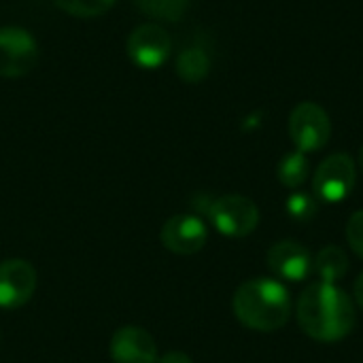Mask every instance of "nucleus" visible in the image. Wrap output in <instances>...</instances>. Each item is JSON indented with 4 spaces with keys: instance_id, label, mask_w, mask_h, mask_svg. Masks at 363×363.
<instances>
[{
    "instance_id": "f257e3e1",
    "label": "nucleus",
    "mask_w": 363,
    "mask_h": 363,
    "mask_svg": "<svg viewBox=\"0 0 363 363\" xmlns=\"http://www.w3.org/2000/svg\"><path fill=\"white\" fill-rule=\"evenodd\" d=\"M298 321L306 336L338 342L355 328V306L338 285L313 283L298 300Z\"/></svg>"
},
{
    "instance_id": "f03ea898",
    "label": "nucleus",
    "mask_w": 363,
    "mask_h": 363,
    "mask_svg": "<svg viewBox=\"0 0 363 363\" xmlns=\"http://www.w3.org/2000/svg\"><path fill=\"white\" fill-rule=\"evenodd\" d=\"M234 315L242 325L255 332H277L291 317V298L277 279H251L242 283L232 300Z\"/></svg>"
},
{
    "instance_id": "7ed1b4c3",
    "label": "nucleus",
    "mask_w": 363,
    "mask_h": 363,
    "mask_svg": "<svg viewBox=\"0 0 363 363\" xmlns=\"http://www.w3.org/2000/svg\"><path fill=\"white\" fill-rule=\"evenodd\" d=\"M206 213L215 230L230 238L249 236L251 232H255L259 223V211L255 202L238 194H230L213 200Z\"/></svg>"
},
{
    "instance_id": "20e7f679",
    "label": "nucleus",
    "mask_w": 363,
    "mask_h": 363,
    "mask_svg": "<svg viewBox=\"0 0 363 363\" xmlns=\"http://www.w3.org/2000/svg\"><path fill=\"white\" fill-rule=\"evenodd\" d=\"M289 136L302 153L321 151L332 136V119L328 111L315 102L298 104L289 115Z\"/></svg>"
},
{
    "instance_id": "39448f33",
    "label": "nucleus",
    "mask_w": 363,
    "mask_h": 363,
    "mask_svg": "<svg viewBox=\"0 0 363 363\" xmlns=\"http://www.w3.org/2000/svg\"><path fill=\"white\" fill-rule=\"evenodd\" d=\"M355 181H357V168L353 157L347 153H334L325 157L315 170L313 191L317 200L336 204L351 196Z\"/></svg>"
},
{
    "instance_id": "423d86ee",
    "label": "nucleus",
    "mask_w": 363,
    "mask_h": 363,
    "mask_svg": "<svg viewBox=\"0 0 363 363\" xmlns=\"http://www.w3.org/2000/svg\"><path fill=\"white\" fill-rule=\"evenodd\" d=\"M38 60L34 36L17 26L0 28V77L17 79L28 74Z\"/></svg>"
},
{
    "instance_id": "0eeeda50",
    "label": "nucleus",
    "mask_w": 363,
    "mask_h": 363,
    "mask_svg": "<svg viewBox=\"0 0 363 363\" xmlns=\"http://www.w3.org/2000/svg\"><path fill=\"white\" fill-rule=\"evenodd\" d=\"M170 49H172L170 34L155 23H143L134 28L128 38L130 60L145 70L160 68L170 57Z\"/></svg>"
},
{
    "instance_id": "6e6552de",
    "label": "nucleus",
    "mask_w": 363,
    "mask_h": 363,
    "mask_svg": "<svg viewBox=\"0 0 363 363\" xmlns=\"http://www.w3.org/2000/svg\"><path fill=\"white\" fill-rule=\"evenodd\" d=\"M162 245L177 255H194L204 249L208 230L198 215L181 213L170 217L162 228Z\"/></svg>"
},
{
    "instance_id": "1a4fd4ad",
    "label": "nucleus",
    "mask_w": 363,
    "mask_h": 363,
    "mask_svg": "<svg viewBox=\"0 0 363 363\" xmlns=\"http://www.w3.org/2000/svg\"><path fill=\"white\" fill-rule=\"evenodd\" d=\"M36 289V270L26 259L0 264V308L13 311L30 302Z\"/></svg>"
},
{
    "instance_id": "9d476101",
    "label": "nucleus",
    "mask_w": 363,
    "mask_h": 363,
    "mask_svg": "<svg viewBox=\"0 0 363 363\" xmlns=\"http://www.w3.org/2000/svg\"><path fill=\"white\" fill-rule=\"evenodd\" d=\"M268 266L274 277L300 283L313 277V255L298 240H281L268 249Z\"/></svg>"
},
{
    "instance_id": "9b49d317",
    "label": "nucleus",
    "mask_w": 363,
    "mask_h": 363,
    "mask_svg": "<svg viewBox=\"0 0 363 363\" xmlns=\"http://www.w3.org/2000/svg\"><path fill=\"white\" fill-rule=\"evenodd\" d=\"M111 357L115 363H157V347L147 330L128 325L115 332Z\"/></svg>"
},
{
    "instance_id": "f8f14e48",
    "label": "nucleus",
    "mask_w": 363,
    "mask_h": 363,
    "mask_svg": "<svg viewBox=\"0 0 363 363\" xmlns=\"http://www.w3.org/2000/svg\"><path fill=\"white\" fill-rule=\"evenodd\" d=\"M349 272V259L347 253L340 247H325L313 257V277L317 283H330L336 285L340 279H345Z\"/></svg>"
},
{
    "instance_id": "ddd939ff",
    "label": "nucleus",
    "mask_w": 363,
    "mask_h": 363,
    "mask_svg": "<svg viewBox=\"0 0 363 363\" xmlns=\"http://www.w3.org/2000/svg\"><path fill=\"white\" fill-rule=\"evenodd\" d=\"M211 70V57L202 47H187L177 60V72L187 83H200Z\"/></svg>"
},
{
    "instance_id": "4468645a",
    "label": "nucleus",
    "mask_w": 363,
    "mask_h": 363,
    "mask_svg": "<svg viewBox=\"0 0 363 363\" xmlns=\"http://www.w3.org/2000/svg\"><path fill=\"white\" fill-rule=\"evenodd\" d=\"M308 172H311V164H308V157L306 153L302 151H294V153H287L281 162H279V168H277V177L279 181L289 187V189H298L306 183L308 179Z\"/></svg>"
},
{
    "instance_id": "2eb2a0df",
    "label": "nucleus",
    "mask_w": 363,
    "mask_h": 363,
    "mask_svg": "<svg viewBox=\"0 0 363 363\" xmlns=\"http://www.w3.org/2000/svg\"><path fill=\"white\" fill-rule=\"evenodd\" d=\"M138 4V9L153 17V19H162V21H179L183 19L189 0H134Z\"/></svg>"
},
{
    "instance_id": "dca6fc26",
    "label": "nucleus",
    "mask_w": 363,
    "mask_h": 363,
    "mask_svg": "<svg viewBox=\"0 0 363 363\" xmlns=\"http://www.w3.org/2000/svg\"><path fill=\"white\" fill-rule=\"evenodd\" d=\"M287 215L294 219V221H300V223H306L311 219L317 217V211H319V204H317V198L313 194H306V191H296L287 198Z\"/></svg>"
},
{
    "instance_id": "f3484780",
    "label": "nucleus",
    "mask_w": 363,
    "mask_h": 363,
    "mask_svg": "<svg viewBox=\"0 0 363 363\" xmlns=\"http://www.w3.org/2000/svg\"><path fill=\"white\" fill-rule=\"evenodd\" d=\"M55 4L74 17H98L102 13H106L115 0H55Z\"/></svg>"
},
{
    "instance_id": "a211bd4d",
    "label": "nucleus",
    "mask_w": 363,
    "mask_h": 363,
    "mask_svg": "<svg viewBox=\"0 0 363 363\" xmlns=\"http://www.w3.org/2000/svg\"><path fill=\"white\" fill-rule=\"evenodd\" d=\"M347 240L353 253L363 259V211H357L351 215L347 223Z\"/></svg>"
},
{
    "instance_id": "6ab92c4d",
    "label": "nucleus",
    "mask_w": 363,
    "mask_h": 363,
    "mask_svg": "<svg viewBox=\"0 0 363 363\" xmlns=\"http://www.w3.org/2000/svg\"><path fill=\"white\" fill-rule=\"evenodd\" d=\"M157 363H194L191 362V357L189 355H185V353H179V351H172V353H166L162 359Z\"/></svg>"
},
{
    "instance_id": "aec40b11",
    "label": "nucleus",
    "mask_w": 363,
    "mask_h": 363,
    "mask_svg": "<svg viewBox=\"0 0 363 363\" xmlns=\"http://www.w3.org/2000/svg\"><path fill=\"white\" fill-rule=\"evenodd\" d=\"M353 291H355V300H357V304L363 308V272L359 274V279L355 281V289H353Z\"/></svg>"
},
{
    "instance_id": "412c9836",
    "label": "nucleus",
    "mask_w": 363,
    "mask_h": 363,
    "mask_svg": "<svg viewBox=\"0 0 363 363\" xmlns=\"http://www.w3.org/2000/svg\"><path fill=\"white\" fill-rule=\"evenodd\" d=\"M359 170L363 172V147H362V151H359Z\"/></svg>"
}]
</instances>
